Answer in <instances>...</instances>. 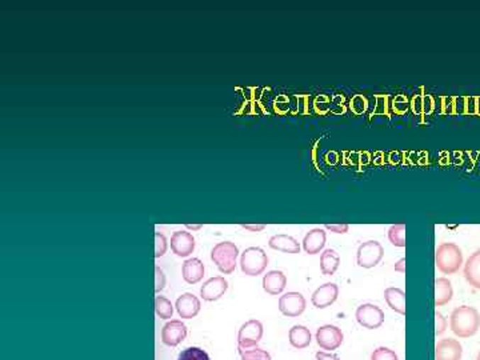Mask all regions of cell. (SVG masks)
<instances>
[{
	"label": "cell",
	"instance_id": "d6986e66",
	"mask_svg": "<svg viewBox=\"0 0 480 360\" xmlns=\"http://www.w3.org/2000/svg\"><path fill=\"white\" fill-rule=\"evenodd\" d=\"M268 246L272 249H278V251L286 252V254H299L301 252L299 242L295 237L284 235V234L269 237Z\"/></svg>",
	"mask_w": 480,
	"mask_h": 360
},
{
	"label": "cell",
	"instance_id": "b9f144b4",
	"mask_svg": "<svg viewBox=\"0 0 480 360\" xmlns=\"http://www.w3.org/2000/svg\"><path fill=\"white\" fill-rule=\"evenodd\" d=\"M243 228H246V230H251V231H262L266 225H242Z\"/></svg>",
	"mask_w": 480,
	"mask_h": 360
},
{
	"label": "cell",
	"instance_id": "3957f363",
	"mask_svg": "<svg viewBox=\"0 0 480 360\" xmlns=\"http://www.w3.org/2000/svg\"><path fill=\"white\" fill-rule=\"evenodd\" d=\"M239 257V248L233 242L218 243L211 251V260L218 270L223 274H233L236 269V259Z\"/></svg>",
	"mask_w": 480,
	"mask_h": 360
},
{
	"label": "cell",
	"instance_id": "cb8c5ba5",
	"mask_svg": "<svg viewBox=\"0 0 480 360\" xmlns=\"http://www.w3.org/2000/svg\"><path fill=\"white\" fill-rule=\"evenodd\" d=\"M340 266V257L335 249L328 248L320 257V270L324 275H334Z\"/></svg>",
	"mask_w": 480,
	"mask_h": 360
},
{
	"label": "cell",
	"instance_id": "d4e9b609",
	"mask_svg": "<svg viewBox=\"0 0 480 360\" xmlns=\"http://www.w3.org/2000/svg\"><path fill=\"white\" fill-rule=\"evenodd\" d=\"M375 101H376V104H375V108L371 113V116L386 115V116L390 118L392 115H395L394 107H392V101H394L392 95L378 94V95H375Z\"/></svg>",
	"mask_w": 480,
	"mask_h": 360
},
{
	"label": "cell",
	"instance_id": "4dcf8cb0",
	"mask_svg": "<svg viewBox=\"0 0 480 360\" xmlns=\"http://www.w3.org/2000/svg\"><path fill=\"white\" fill-rule=\"evenodd\" d=\"M242 360H271V355L266 349H252L238 351Z\"/></svg>",
	"mask_w": 480,
	"mask_h": 360
},
{
	"label": "cell",
	"instance_id": "9c48e42d",
	"mask_svg": "<svg viewBox=\"0 0 480 360\" xmlns=\"http://www.w3.org/2000/svg\"><path fill=\"white\" fill-rule=\"evenodd\" d=\"M307 302L301 293H287L280 296V313L289 317H296L302 315L306 310Z\"/></svg>",
	"mask_w": 480,
	"mask_h": 360
},
{
	"label": "cell",
	"instance_id": "2e32d148",
	"mask_svg": "<svg viewBox=\"0 0 480 360\" xmlns=\"http://www.w3.org/2000/svg\"><path fill=\"white\" fill-rule=\"evenodd\" d=\"M463 275L471 287L480 290V249L471 254L469 259L466 260Z\"/></svg>",
	"mask_w": 480,
	"mask_h": 360
},
{
	"label": "cell",
	"instance_id": "7a4b0ae2",
	"mask_svg": "<svg viewBox=\"0 0 480 360\" xmlns=\"http://www.w3.org/2000/svg\"><path fill=\"white\" fill-rule=\"evenodd\" d=\"M435 263L442 274H457L463 264V252L455 243H442L436 248Z\"/></svg>",
	"mask_w": 480,
	"mask_h": 360
},
{
	"label": "cell",
	"instance_id": "8d00e7d4",
	"mask_svg": "<svg viewBox=\"0 0 480 360\" xmlns=\"http://www.w3.org/2000/svg\"><path fill=\"white\" fill-rule=\"evenodd\" d=\"M435 322L436 335H437V337H440V335H443V334L446 332L448 323H447V319L445 317V316H443V314H442V313H437V311H436L435 314Z\"/></svg>",
	"mask_w": 480,
	"mask_h": 360
},
{
	"label": "cell",
	"instance_id": "ab89813d",
	"mask_svg": "<svg viewBox=\"0 0 480 360\" xmlns=\"http://www.w3.org/2000/svg\"><path fill=\"white\" fill-rule=\"evenodd\" d=\"M315 356H316V360H340L335 354H328V352H324V351L316 352Z\"/></svg>",
	"mask_w": 480,
	"mask_h": 360
},
{
	"label": "cell",
	"instance_id": "1f68e13d",
	"mask_svg": "<svg viewBox=\"0 0 480 360\" xmlns=\"http://www.w3.org/2000/svg\"><path fill=\"white\" fill-rule=\"evenodd\" d=\"M348 107L346 96L343 94H335L331 96V113L336 115H345Z\"/></svg>",
	"mask_w": 480,
	"mask_h": 360
},
{
	"label": "cell",
	"instance_id": "f35d334b",
	"mask_svg": "<svg viewBox=\"0 0 480 360\" xmlns=\"http://www.w3.org/2000/svg\"><path fill=\"white\" fill-rule=\"evenodd\" d=\"M325 228L330 230L331 232H335V234H347L350 225L347 223H337V225H325Z\"/></svg>",
	"mask_w": 480,
	"mask_h": 360
},
{
	"label": "cell",
	"instance_id": "f546056e",
	"mask_svg": "<svg viewBox=\"0 0 480 360\" xmlns=\"http://www.w3.org/2000/svg\"><path fill=\"white\" fill-rule=\"evenodd\" d=\"M348 107L355 115H362V113H366V110L369 108V101L363 95H355L348 103Z\"/></svg>",
	"mask_w": 480,
	"mask_h": 360
},
{
	"label": "cell",
	"instance_id": "9a60e30c",
	"mask_svg": "<svg viewBox=\"0 0 480 360\" xmlns=\"http://www.w3.org/2000/svg\"><path fill=\"white\" fill-rule=\"evenodd\" d=\"M175 307L180 317L192 319L201 311V300L194 293H186L179 296Z\"/></svg>",
	"mask_w": 480,
	"mask_h": 360
},
{
	"label": "cell",
	"instance_id": "484cf974",
	"mask_svg": "<svg viewBox=\"0 0 480 360\" xmlns=\"http://www.w3.org/2000/svg\"><path fill=\"white\" fill-rule=\"evenodd\" d=\"M411 107H413V111L418 115L420 113H430L432 111L434 108V101H432V98L430 95H415L411 101Z\"/></svg>",
	"mask_w": 480,
	"mask_h": 360
},
{
	"label": "cell",
	"instance_id": "8fae6325",
	"mask_svg": "<svg viewBox=\"0 0 480 360\" xmlns=\"http://www.w3.org/2000/svg\"><path fill=\"white\" fill-rule=\"evenodd\" d=\"M463 346L457 339H440L435 346V360H462Z\"/></svg>",
	"mask_w": 480,
	"mask_h": 360
},
{
	"label": "cell",
	"instance_id": "6da1fadb",
	"mask_svg": "<svg viewBox=\"0 0 480 360\" xmlns=\"http://www.w3.org/2000/svg\"><path fill=\"white\" fill-rule=\"evenodd\" d=\"M480 327L479 311L469 305L457 307L450 316V328L459 337L466 339L474 337Z\"/></svg>",
	"mask_w": 480,
	"mask_h": 360
},
{
	"label": "cell",
	"instance_id": "e575fe53",
	"mask_svg": "<svg viewBox=\"0 0 480 360\" xmlns=\"http://www.w3.org/2000/svg\"><path fill=\"white\" fill-rule=\"evenodd\" d=\"M313 104H315L316 111L324 115V113H330L331 110V98L327 95H319Z\"/></svg>",
	"mask_w": 480,
	"mask_h": 360
},
{
	"label": "cell",
	"instance_id": "5b68a950",
	"mask_svg": "<svg viewBox=\"0 0 480 360\" xmlns=\"http://www.w3.org/2000/svg\"><path fill=\"white\" fill-rule=\"evenodd\" d=\"M384 249L379 242L367 240L362 243L357 251V263L359 267L363 269H374L383 259Z\"/></svg>",
	"mask_w": 480,
	"mask_h": 360
},
{
	"label": "cell",
	"instance_id": "ffe728a7",
	"mask_svg": "<svg viewBox=\"0 0 480 360\" xmlns=\"http://www.w3.org/2000/svg\"><path fill=\"white\" fill-rule=\"evenodd\" d=\"M183 279L190 283V284H195L198 281H201L204 276V264L201 259L198 258H191L183 263Z\"/></svg>",
	"mask_w": 480,
	"mask_h": 360
},
{
	"label": "cell",
	"instance_id": "44dd1931",
	"mask_svg": "<svg viewBox=\"0 0 480 360\" xmlns=\"http://www.w3.org/2000/svg\"><path fill=\"white\" fill-rule=\"evenodd\" d=\"M290 338V344L294 349H303L308 347L313 342V335L311 331L307 327L296 326L292 327L289 334Z\"/></svg>",
	"mask_w": 480,
	"mask_h": 360
},
{
	"label": "cell",
	"instance_id": "83f0119b",
	"mask_svg": "<svg viewBox=\"0 0 480 360\" xmlns=\"http://www.w3.org/2000/svg\"><path fill=\"white\" fill-rule=\"evenodd\" d=\"M155 311L160 319H171L174 315V305L164 296H157Z\"/></svg>",
	"mask_w": 480,
	"mask_h": 360
},
{
	"label": "cell",
	"instance_id": "7c38bea8",
	"mask_svg": "<svg viewBox=\"0 0 480 360\" xmlns=\"http://www.w3.org/2000/svg\"><path fill=\"white\" fill-rule=\"evenodd\" d=\"M171 249L175 255L186 258L195 249V237L189 231H175L171 237Z\"/></svg>",
	"mask_w": 480,
	"mask_h": 360
},
{
	"label": "cell",
	"instance_id": "ba28073f",
	"mask_svg": "<svg viewBox=\"0 0 480 360\" xmlns=\"http://www.w3.org/2000/svg\"><path fill=\"white\" fill-rule=\"evenodd\" d=\"M315 339L320 349H325V351H334L342 346L345 335L339 327L325 325V326L318 328Z\"/></svg>",
	"mask_w": 480,
	"mask_h": 360
},
{
	"label": "cell",
	"instance_id": "ee69618b",
	"mask_svg": "<svg viewBox=\"0 0 480 360\" xmlns=\"http://www.w3.org/2000/svg\"><path fill=\"white\" fill-rule=\"evenodd\" d=\"M476 360H480V349L479 352H478V355H476Z\"/></svg>",
	"mask_w": 480,
	"mask_h": 360
},
{
	"label": "cell",
	"instance_id": "60d3db41",
	"mask_svg": "<svg viewBox=\"0 0 480 360\" xmlns=\"http://www.w3.org/2000/svg\"><path fill=\"white\" fill-rule=\"evenodd\" d=\"M395 271H398V272H402V274H404L406 272V259L403 258V259L399 260L398 263H395Z\"/></svg>",
	"mask_w": 480,
	"mask_h": 360
},
{
	"label": "cell",
	"instance_id": "30bf717a",
	"mask_svg": "<svg viewBox=\"0 0 480 360\" xmlns=\"http://www.w3.org/2000/svg\"><path fill=\"white\" fill-rule=\"evenodd\" d=\"M186 338L187 326L182 320H171L162 328V342L166 346L177 347Z\"/></svg>",
	"mask_w": 480,
	"mask_h": 360
},
{
	"label": "cell",
	"instance_id": "52a82bcc",
	"mask_svg": "<svg viewBox=\"0 0 480 360\" xmlns=\"http://www.w3.org/2000/svg\"><path fill=\"white\" fill-rule=\"evenodd\" d=\"M357 323L367 330H376L384 323V313L375 304H360L355 313Z\"/></svg>",
	"mask_w": 480,
	"mask_h": 360
},
{
	"label": "cell",
	"instance_id": "74e56055",
	"mask_svg": "<svg viewBox=\"0 0 480 360\" xmlns=\"http://www.w3.org/2000/svg\"><path fill=\"white\" fill-rule=\"evenodd\" d=\"M166 286V276L164 272L160 270L159 267H155V291L159 293L160 290H163Z\"/></svg>",
	"mask_w": 480,
	"mask_h": 360
},
{
	"label": "cell",
	"instance_id": "4fadbf2b",
	"mask_svg": "<svg viewBox=\"0 0 480 360\" xmlns=\"http://www.w3.org/2000/svg\"><path fill=\"white\" fill-rule=\"evenodd\" d=\"M339 296V287L335 283H325L315 290L311 302L316 308H327L336 302Z\"/></svg>",
	"mask_w": 480,
	"mask_h": 360
},
{
	"label": "cell",
	"instance_id": "836d02e7",
	"mask_svg": "<svg viewBox=\"0 0 480 360\" xmlns=\"http://www.w3.org/2000/svg\"><path fill=\"white\" fill-rule=\"evenodd\" d=\"M371 360H399L395 351L387 347H378L371 354Z\"/></svg>",
	"mask_w": 480,
	"mask_h": 360
},
{
	"label": "cell",
	"instance_id": "7402d4cb",
	"mask_svg": "<svg viewBox=\"0 0 480 360\" xmlns=\"http://www.w3.org/2000/svg\"><path fill=\"white\" fill-rule=\"evenodd\" d=\"M384 299L392 311L406 315V293L403 290L390 287L384 291Z\"/></svg>",
	"mask_w": 480,
	"mask_h": 360
},
{
	"label": "cell",
	"instance_id": "5bb4252c",
	"mask_svg": "<svg viewBox=\"0 0 480 360\" xmlns=\"http://www.w3.org/2000/svg\"><path fill=\"white\" fill-rule=\"evenodd\" d=\"M227 290L228 281L223 276H215L201 286V295L206 302H215L221 299Z\"/></svg>",
	"mask_w": 480,
	"mask_h": 360
},
{
	"label": "cell",
	"instance_id": "603a6c76",
	"mask_svg": "<svg viewBox=\"0 0 480 360\" xmlns=\"http://www.w3.org/2000/svg\"><path fill=\"white\" fill-rule=\"evenodd\" d=\"M454 296L452 284L447 278H437L435 281V305L442 307L450 303Z\"/></svg>",
	"mask_w": 480,
	"mask_h": 360
},
{
	"label": "cell",
	"instance_id": "d6a6232c",
	"mask_svg": "<svg viewBox=\"0 0 480 360\" xmlns=\"http://www.w3.org/2000/svg\"><path fill=\"white\" fill-rule=\"evenodd\" d=\"M411 106V101H408V99L406 98V95H395L394 96V101H392V107H394V113L395 115H403V113H407V110L410 108Z\"/></svg>",
	"mask_w": 480,
	"mask_h": 360
},
{
	"label": "cell",
	"instance_id": "e0dca14e",
	"mask_svg": "<svg viewBox=\"0 0 480 360\" xmlns=\"http://www.w3.org/2000/svg\"><path fill=\"white\" fill-rule=\"evenodd\" d=\"M325 239L327 234L323 228H313L310 232H307V235L303 239V248L307 254L316 255L325 246Z\"/></svg>",
	"mask_w": 480,
	"mask_h": 360
},
{
	"label": "cell",
	"instance_id": "f1b7e54d",
	"mask_svg": "<svg viewBox=\"0 0 480 360\" xmlns=\"http://www.w3.org/2000/svg\"><path fill=\"white\" fill-rule=\"evenodd\" d=\"M178 360H211L208 354L199 347H189L179 354Z\"/></svg>",
	"mask_w": 480,
	"mask_h": 360
},
{
	"label": "cell",
	"instance_id": "ac0fdd59",
	"mask_svg": "<svg viewBox=\"0 0 480 360\" xmlns=\"http://www.w3.org/2000/svg\"><path fill=\"white\" fill-rule=\"evenodd\" d=\"M287 286V278L281 271H269L263 278V290L269 295H279Z\"/></svg>",
	"mask_w": 480,
	"mask_h": 360
},
{
	"label": "cell",
	"instance_id": "277c9868",
	"mask_svg": "<svg viewBox=\"0 0 480 360\" xmlns=\"http://www.w3.org/2000/svg\"><path fill=\"white\" fill-rule=\"evenodd\" d=\"M267 266L268 257L263 248H247L240 257V269L248 276L260 275L267 269Z\"/></svg>",
	"mask_w": 480,
	"mask_h": 360
},
{
	"label": "cell",
	"instance_id": "d590c367",
	"mask_svg": "<svg viewBox=\"0 0 480 360\" xmlns=\"http://www.w3.org/2000/svg\"><path fill=\"white\" fill-rule=\"evenodd\" d=\"M167 239L160 234V232H155V258H160L166 254L167 251Z\"/></svg>",
	"mask_w": 480,
	"mask_h": 360
},
{
	"label": "cell",
	"instance_id": "4316f807",
	"mask_svg": "<svg viewBox=\"0 0 480 360\" xmlns=\"http://www.w3.org/2000/svg\"><path fill=\"white\" fill-rule=\"evenodd\" d=\"M389 239L395 247H406V225L396 223L392 225L389 230Z\"/></svg>",
	"mask_w": 480,
	"mask_h": 360
},
{
	"label": "cell",
	"instance_id": "7bdbcfd3",
	"mask_svg": "<svg viewBox=\"0 0 480 360\" xmlns=\"http://www.w3.org/2000/svg\"><path fill=\"white\" fill-rule=\"evenodd\" d=\"M201 227V225H187V228H191V230H199Z\"/></svg>",
	"mask_w": 480,
	"mask_h": 360
},
{
	"label": "cell",
	"instance_id": "8992f818",
	"mask_svg": "<svg viewBox=\"0 0 480 360\" xmlns=\"http://www.w3.org/2000/svg\"><path fill=\"white\" fill-rule=\"evenodd\" d=\"M262 338H263V325L257 319L248 320L239 328L238 351H245V349L255 347Z\"/></svg>",
	"mask_w": 480,
	"mask_h": 360
}]
</instances>
